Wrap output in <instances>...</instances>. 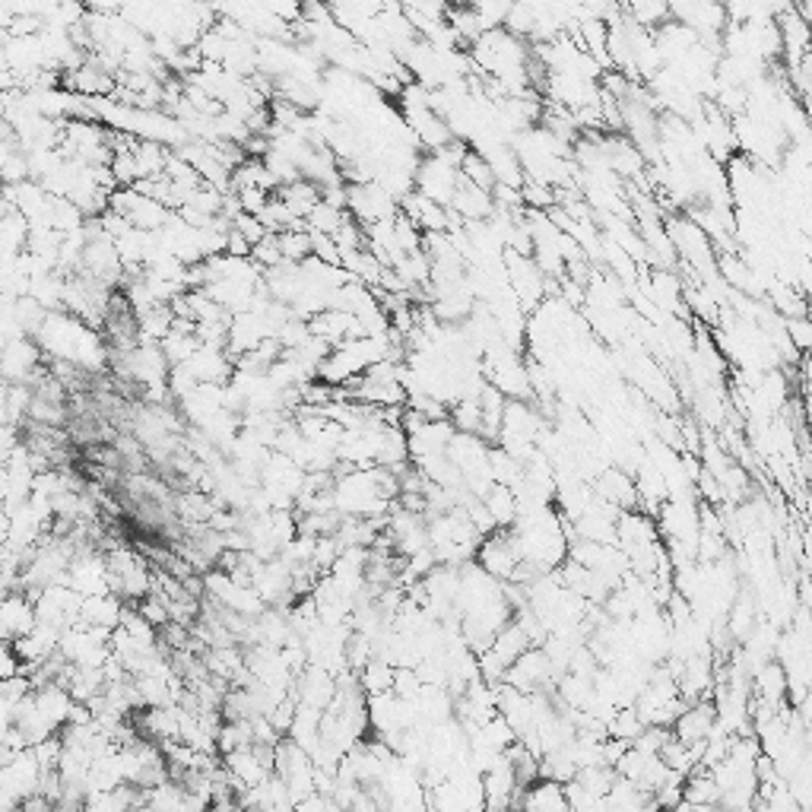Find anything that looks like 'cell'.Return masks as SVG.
<instances>
[{"label": "cell", "mask_w": 812, "mask_h": 812, "mask_svg": "<svg viewBox=\"0 0 812 812\" xmlns=\"http://www.w3.org/2000/svg\"><path fill=\"white\" fill-rule=\"evenodd\" d=\"M518 812H571L569 784L550 781V777L527 784L524 794H520Z\"/></svg>", "instance_id": "1"}, {"label": "cell", "mask_w": 812, "mask_h": 812, "mask_svg": "<svg viewBox=\"0 0 812 812\" xmlns=\"http://www.w3.org/2000/svg\"><path fill=\"white\" fill-rule=\"evenodd\" d=\"M38 625L35 597H25V590H10L4 600V638L16 641L25 638Z\"/></svg>", "instance_id": "2"}]
</instances>
